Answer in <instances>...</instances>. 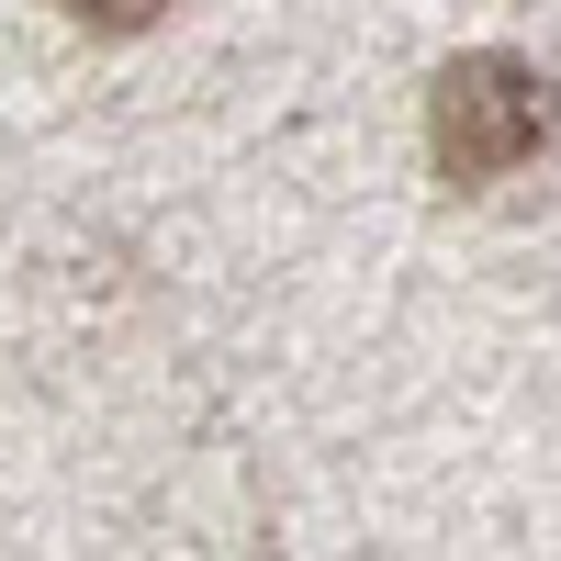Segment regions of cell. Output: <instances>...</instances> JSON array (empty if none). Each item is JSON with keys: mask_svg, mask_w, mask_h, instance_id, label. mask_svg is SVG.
Segmentation results:
<instances>
[{"mask_svg": "<svg viewBox=\"0 0 561 561\" xmlns=\"http://www.w3.org/2000/svg\"><path fill=\"white\" fill-rule=\"evenodd\" d=\"M427 147L460 192H483V180L528 169L550 147V79L528 57H505V45H472V57H449L427 79Z\"/></svg>", "mask_w": 561, "mask_h": 561, "instance_id": "cell-1", "label": "cell"}, {"mask_svg": "<svg viewBox=\"0 0 561 561\" xmlns=\"http://www.w3.org/2000/svg\"><path fill=\"white\" fill-rule=\"evenodd\" d=\"M57 12L90 34H147V23H169V0H57Z\"/></svg>", "mask_w": 561, "mask_h": 561, "instance_id": "cell-2", "label": "cell"}]
</instances>
